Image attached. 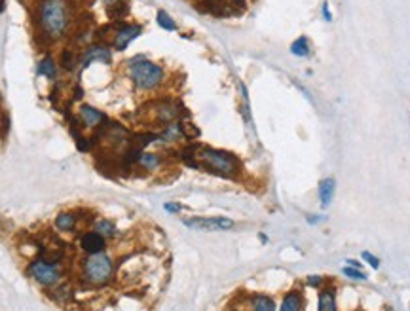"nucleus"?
<instances>
[{
  "label": "nucleus",
  "mask_w": 410,
  "mask_h": 311,
  "mask_svg": "<svg viewBox=\"0 0 410 311\" xmlns=\"http://www.w3.org/2000/svg\"><path fill=\"white\" fill-rule=\"evenodd\" d=\"M0 116H2V114H0Z\"/></svg>",
  "instance_id": "c9c22d12"
},
{
  "label": "nucleus",
  "mask_w": 410,
  "mask_h": 311,
  "mask_svg": "<svg viewBox=\"0 0 410 311\" xmlns=\"http://www.w3.org/2000/svg\"><path fill=\"white\" fill-rule=\"evenodd\" d=\"M251 307H253V311H276L274 300H271L270 296H266V294H257V296H253V300H251Z\"/></svg>",
  "instance_id": "f3484780"
},
{
  "label": "nucleus",
  "mask_w": 410,
  "mask_h": 311,
  "mask_svg": "<svg viewBox=\"0 0 410 311\" xmlns=\"http://www.w3.org/2000/svg\"><path fill=\"white\" fill-rule=\"evenodd\" d=\"M4 8H6V0H0V14L4 12Z\"/></svg>",
  "instance_id": "72a5a7b5"
},
{
  "label": "nucleus",
  "mask_w": 410,
  "mask_h": 311,
  "mask_svg": "<svg viewBox=\"0 0 410 311\" xmlns=\"http://www.w3.org/2000/svg\"><path fill=\"white\" fill-rule=\"evenodd\" d=\"M127 14H129V4H127V0H116V2H112V4H106V15H108L112 21L124 19Z\"/></svg>",
  "instance_id": "dca6fc26"
},
{
  "label": "nucleus",
  "mask_w": 410,
  "mask_h": 311,
  "mask_svg": "<svg viewBox=\"0 0 410 311\" xmlns=\"http://www.w3.org/2000/svg\"><path fill=\"white\" fill-rule=\"evenodd\" d=\"M56 69L57 65L56 61L51 59V57H46V59H42L40 65H38V74H42V76H48V78H56Z\"/></svg>",
  "instance_id": "4be33fe9"
},
{
  "label": "nucleus",
  "mask_w": 410,
  "mask_h": 311,
  "mask_svg": "<svg viewBox=\"0 0 410 311\" xmlns=\"http://www.w3.org/2000/svg\"><path fill=\"white\" fill-rule=\"evenodd\" d=\"M181 127H182V137L188 138V140H194V138L200 137V129H198L194 124H190V122H181Z\"/></svg>",
  "instance_id": "393cba45"
},
{
  "label": "nucleus",
  "mask_w": 410,
  "mask_h": 311,
  "mask_svg": "<svg viewBox=\"0 0 410 311\" xmlns=\"http://www.w3.org/2000/svg\"><path fill=\"white\" fill-rule=\"evenodd\" d=\"M82 97H84L82 88H80V86H76V88H74V99H82Z\"/></svg>",
  "instance_id": "2f4dec72"
},
{
  "label": "nucleus",
  "mask_w": 410,
  "mask_h": 311,
  "mask_svg": "<svg viewBox=\"0 0 410 311\" xmlns=\"http://www.w3.org/2000/svg\"><path fill=\"white\" fill-rule=\"evenodd\" d=\"M29 275L33 277L38 285H42V287H53V285H59V281H61V270H59V266L46 262V260H42V258L31 262V266H29Z\"/></svg>",
  "instance_id": "39448f33"
},
{
  "label": "nucleus",
  "mask_w": 410,
  "mask_h": 311,
  "mask_svg": "<svg viewBox=\"0 0 410 311\" xmlns=\"http://www.w3.org/2000/svg\"><path fill=\"white\" fill-rule=\"evenodd\" d=\"M114 275V262L108 255L99 252L90 255L82 264V277L91 287H104L112 281Z\"/></svg>",
  "instance_id": "7ed1b4c3"
},
{
  "label": "nucleus",
  "mask_w": 410,
  "mask_h": 311,
  "mask_svg": "<svg viewBox=\"0 0 410 311\" xmlns=\"http://www.w3.org/2000/svg\"><path fill=\"white\" fill-rule=\"evenodd\" d=\"M334 190H336V182L331 177H327V179H323L319 182V201L323 207L331 205V201L334 197Z\"/></svg>",
  "instance_id": "4468645a"
},
{
  "label": "nucleus",
  "mask_w": 410,
  "mask_h": 311,
  "mask_svg": "<svg viewBox=\"0 0 410 311\" xmlns=\"http://www.w3.org/2000/svg\"><path fill=\"white\" fill-rule=\"evenodd\" d=\"M129 78L139 90H156L163 82V69L143 57H135L129 61Z\"/></svg>",
  "instance_id": "20e7f679"
},
{
  "label": "nucleus",
  "mask_w": 410,
  "mask_h": 311,
  "mask_svg": "<svg viewBox=\"0 0 410 311\" xmlns=\"http://www.w3.org/2000/svg\"><path fill=\"white\" fill-rule=\"evenodd\" d=\"M361 256H363V260L369 264L372 270H378V268H380V260H378L374 255H370V252H367V250H365Z\"/></svg>",
  "instance_id": "cd10ccee"
},
{
  "label": "nucleus",
  "mask_w": 410,
  "mask_h": 311,
  "mask_svg": "<svg viewBox=\"0 0 410 311\" xmlns=\"http://www.w3.org/2000/svg\"><path fill=\"white\" fill-rule=\"evenodd\" d=\"M184 226L192 228L196 232H218V230H230L234 228V220L224 218V216H194V218H186Z\"/></svg>",
  "instance_id": "423d86ee"
},
{
  "label": "nucleus",
  "mask_w": 410,
  "mask_h": 311,
  "mask_svg": "<svg viewBox=\"0 0 410 311\" xmlns=\"http://www.w3.org/2000/svg\"><path fill=\"white\" fill-rule=\"evenodd\" d=\"M323 17H325V19H327V21H333V14H331V10H329V4H327V2L323 4Z\"/></svg>",
  "instance_id": "7c9ffc66"
},
{
  "label": "nucleus",
  "mask_w": 410,
  "mask_h": 311,
  "mask_svg": "<svg viewBox=\"0 0 410 311\" xmlns=\"http://www.w3.org/2000/svg\"><path fill=\"white\" fill-rule=\"evenodd\" d=\"M70 23V12L67 0H42L40 2V27L49 40L61 38Z\"/></svg>",
  "instance_id": "f03ea898"
},
{
  "label": "nucleus",
  "mask_w": 410,
  "mask_h": 311,
  "mask_svg": "<svg viewBox=\"0 0 410 311\" xmlns=\"http://www.w3.org/2000/svg\"><path fill=\"white\" fill-rule=\"evenodd\" d=\"M348 262V266H351V268H357V270H361V262H357V260H346Z\"/></svg>",
  "instance_id": "473e14b6"
},
{
  "label": "nucleus",
  "mask_w": 410,
  "mask_h": 311,
  "mask_svg": "<svg viewBox=\"0 0 410 311\" xmlns=\"http://www.w3.org/2000/svg\"><path fill=\"white\" fill-rule=\"evenodd\" d=\"M95 232H97L99 235H103L104 239H112V237H116V234H118L114 222L106 220V218H101V220L95 222Z\"/></svg>",
  "instance_id": "6ab92c4d"
},
{
  "label": "nucleus",
  "mask_w": 410,
  "mask_h": 311,
  "mask_svg": "<svg viewBox=\"0 0 410 311\" xmlns=\"http://www.w3.org/2000/svg\"><path fill=\"white\" fill-rule=\"evenodd\" d=\"M196 10L202 14H211L216 17H230L234 10L230 8L228 0H196Z\"/></svg>",
  "instance_id": "0eeeda50"
},
{
  "label": "nucleus",
  "mask_w": 410,
  "mask_h": 311,
  "mask_svg": "<svg viewBox=\"0 0 410 311\" xmlns=\"http://www.w3.org/2000/svg\"><path fill=\"white\" fill-rule=\"evenodd\" d=\"M304 307V302H302V294L298 291H291L287 292L283 302H281V307L279 311H302Z\"/></svg>",
  "instance_id": "2eb2a0df"
},
{
  "label": "nucleus",
  "mask_w": 410,
  "mask_h": 311,
  "mask_svg": "<svg viewBox=\"0 0 410 311\" xmlns=\"http://www.w3.org/2000/svg\"><path fill=\"white\" fill-rule=\"evenodd\" d=\"M163 209L169 211V213H179V211H181V205H177V203H166Z\"/></svg>",
  "instance_id": "c756f323"
},
{
  "label": "nucleus",
  "mask_w": 410,
  "mask_h": 311,
  "mask_svg": "<svg viewBox=\"0 0 410 311\" xmlns=\"http://www.w3.org/2000/svg\"><path fill=\"white\" fill-rule=\"evenodd\" d=\"M74 224H76V216H74V213L57 214V218H56L57 230H61V232H70V230L74 228Z\"/></svg>",
  "instance_id": "aec40b11"
},
{
  "label": "nucleus",
  "mask_w": 410,
  "mask_h": 311,
  "mask_svg": "<svg viewBox=\"0 0 410 311\" xmlns=\"http://www.w3.org/2000/svg\"><path fill=\"white\" fill-rule=\"evenodd\" d=\"M158 25H160L163 31H177V23H175V21L171 19V15L167 14V12H163V10L158 12Z\"/></svg>",
  "instance_id": "b1692460"
},
{
  "label": "nucleus",
  "mask_w": 410,
  "mask_h": 311,
  "mask_svg": "<svg viewBox=\"0 0 410 311\" xmlns=\"http://www.w3.org/2000/svg\"><path fill=\"white\" fill-rule=\"evenodd\" d=\"M342 273H344L346 277H349V279H353V281H365V279H367V275H365L361 270L351 268V266H346V268L342 270Z\"/></svg>",
  "instance_id": "a878e982"
},
{
  "label": "nucleus",
  "mask_w": 410,
  "mask_h": 311,
  "mask_svg": "<svg viewBox=\"0 0 410 311\" xmlns=\"http://www.w3.org/2000/svg\"><path fill=\"white\" fill-rule=\"evenodd\" d=\"M80 247H82V250H86L88 255H99V252H103L104 247H106V239H104L103 235H99L97 232H88V234L82 235Z\"/></svg>",
  "instance_id": "9d476101"
},
{
  "label": "nucleus",
  "mask_w": 410,
  "mask_h": 311,
  "mask_svg": "<svg viewBox=\"0 0 410 311\" xmlns=\"http://www.w3.org/2000/svg\"><path fill=\"white\" fill-rule=\"evenodd\" d=\"M321 283H323V277H319V275L308 277V285H310V287H321Z\"/></svg>",
  "instance_id": "c85d7f7f"
},
{
  "label": "nucleus",
  "mask_w": 410,
  "mask_h": 311,
  "mask_svg": "<svg viewBox=\"0 0 410 311\" xmlns=\"http://www.w3.org/2000/svg\"><path fill=\"white\" fill-rule=\"evenodd\" d=\"M104 2H106V4H112V2H116V0H104Z\"/></svg>",
  "instance_id": "f704fd0d"
},
{
  "label": "nucleus",
  "mask_w": 410,
  "mask_h": 311,
  "mask_svg": "<svg viewBox=\"0 0 410 311\" xmlns=\"http://www.w3.org/2000/svg\"><path fill=\"white\" fill-rule=\"evenodd\" d=\"M91 61H101V63H111L112 61V53L111 49L106 48V46H103V44H95V46H90L88 48V51L84 53L82 57V69H86V67H90Z\"/></svg>",
  "instance_id": "1a4fd4ad"
},
{
  "label": "nucleus",
  "mask_w": 410,
  "mask_h": 311,
  "mask_svg": "<svg viewBox=\"0 0 410 311\" xmlns=\"http://www.w3.org/2000/svg\"><path fill=\"white\" fill-rule=\"evenodd\" d=\"M196 161H198V169H205L209 173L224 177V179H236L241 173V163L234 154L209 148V146L196 145Z\"/></svg>",
  "instance_id": "f257e3e1"
},
{
  "label": "nucleus",
  "mask_w": 410,
  "mask_h": 311,
  "mask_svg": "<svg viewBox=\"0 0 410 311\" xmlns=\"http://www.w3.org/2000/svg\"><path fill=\"white\" fill-rule=\"evenodd\" d=\"M76 146H78V150H80V152H90L91 148H93V140H91V137L90 138H86V137H80L76 140Z\"/></svg>",
  "instance_id": "bb28decb"
},
{
  "label": "nucleus",
  "mask_w": 410,
  "mask_h": 311,
  "mask_svg": "<svg viewBox=\"0 0 410 311\" xmlns=\"http://www.w3.org/2000/svg\"><path fill=\"white\" fill-rule=\"evenodd\" d=\"M319 311H336V298L333 289H323L319 292Z\"/></svg>",
  "instance_id": "a211bd4d"
},
{
  "label": "nucleus",
  "mask_w": 410,
  "mask_h": 311,
  "mask_svg": "<svg viewBox=\"0 0 410 311\" xmlns=\"http://www.w3.org/2000/svg\"><path fill=\"white\" fill-rule=\"evenodd\" d=\"M291 53L296 57H306L310 55V42L306 36H300L291 44Z\"/></svg>",
  "instance_id": "412c9836"
},
{
  "label": "nucleus",
  "mask_w": 410,
  "mask_h": 311,
  "mask_svg": "<svg viewBox=\"0 0 410 311\" xmlns=\"http://www.w3.org/2000/svg\"><path fill=\"white\" fill-rule=\"evenodd\" d=\"M78 120H80L82 127H97L99 124L106 122V116H104L103 112H99L97 108L84 104V106H80V110H78Z\"/></svg>",
  "instance_id": "9b49d317"
},
{
  "label": "nucleus",
  "mask_w": 410,
  "mask_h": 311,
  "mask_svg": "<svg viewBox=\"0 0 410 311\" xmlns=\"http://www.w3.org/2000/svg\"><path fill=\"white\" fill-rule=\"evenodd\" d=\"M141 33H143V27H141V25H127V23H120L118 31H116V35H114V38H112V46H114V49L122 51V49L127 48V46H129V42L135 40V38H137Z\"/></svg>",
  "instance_id": "6e6552de"
},
{
  "label": "nucleus",
  "mask_w": 410,
  "mask_h": 311,
  "mask_svg": "<svg viewBox=\"0 0 410 311\" xmlns=\"http://www.w3.org/2000/svg\"><path fill=\"white\" fill-rule=\"evenodd\" d=\"M179 138H184L182 137V127H181V120L179 122H173V124H169L163 127V131L158 133V140L161 143H177Z\"/></svg>",
  "instance_id": "ddd939ff"
},
{
  "label": "nucleus",
  "mask_w": 410,
  "mask_h": 311,
  "mask_svg": "<svg viewBox=\"0 0 410 311\" xmlns=\"http://www.w3.org/2000/svg\"><path fill=\"white\" fill-rule=\"evenodd\" d=\"M161 163H163V159H161L160 154H154V152H143L139 156V161H137V167H141L143 171H156V169H160Z\"/></svg>",
  "instance_id": "f8f14e48"
},
{
  "label": "nucleus",
  "mask_w": 410,
  "mask_h": 311,
  "mask_svg": "<svg viewBox=\"0 0 410 311\" xmlns=\"http://www.w3.org/2000/svg\"><path fill=\"white\" fill-rule=\"evenodd\" d=\"M59 65H61L65 70H74V65H76V57L70 49H63L61 55H59Z\"/></svg>",
  "instance_id": "5701e85b"
}]
</instances>
